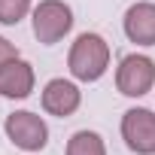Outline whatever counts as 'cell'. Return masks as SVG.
Wrapping results in <instances>:
<instances>
[{
  "instance_id": "obj_7",
  "label": "cell",
  "mask_w": 155,
  "mask_h": 155,
  "mask_svg": "<svg viewBox=\"0 0 155 155\" xmlns=\"http://www.w3.org/2000/svg\"><path fill=\"white\" fill-rule=\"evenodd\" d=\"M34 82H37V76H34V67L21 58L9 61L0 67V94L9 97V101H25L31 97L34 91Z\"/></svg>"
},
{
  "instance_id": "obj_1",
  "label": "cell",
  "mask_w": 155,
  "mask_h": 155,
  "mask_svg": "<svg viewBox=\"0 0 155 155\" xmlns=\"http://www.w3.org/2000/svg\"><path fill=\"white\" fill-rule=\"evenodd\" d=\"M67 67L73 73V79L79 82H97L101 76L107 73L110 67V43L101 37V34H79L70 46V55H67Z\"/></svg>"
},
{
  "instance_id": "obj_2",
  "label": "cell",
  "mask_w": 155,
  "mask_h": 155,
  "mask_svg": "<svg viewBox=\"0 0 155 155\" xmlns=\"http://www.w3.org/2000/svg\"><path fill=\"white\" fill-rule=\"evenodd\" d=\"M73 28V9L64 0H40V6L34 9V37L43 46L61 43Z\"/></svg>"
},
{
  "instance_id": "obj_5",
  "label": "cell",
  "mask_w": 155,
  "mask_h": 155,
  "mask_svg": "<svg viewBox=\"0 0 155 155\" xmlns=\"http://www.w3.org/2000/svg\"><path fill=\"white\" fill-rule=\"evenodd\" d=\"M122 140L137 155H155V113L134 107L122 116Z\"/></svg>"
},
{
  "instance_id": "obj_11",
  "label": "cell",
  "mask_w": 155,
  "mask_h": 155,
  "mask_svg": "<svg viewBox=\"0 0 155 155\" xmlns=\"http://www.w3.org/2000/svg\"><path fill=\"white\" fill-rule=\"evenodd\" d=\"M15 58H18V49H15L6 37H0V67L9 64V61H15Z\"/></svg>"
},
{
  "instance_id": "obj_4",
  "label": "cell",
  "mask_w": 155,
  "mask_h": 155,
  "mask_svg": "<svg viewBox=\"0 0 155 155\" xmlns=\"http://www.w3.org/2000/svg\"><path fill=\"white\" fill-rule=\"evenodd\" d=\"M3 131L12 140V146H18L25 152H40L49 143V125L43 122V116H37L31 110L9 113L6 122H3Z\"/></svg>"
},
{
  "instance_id": "obj_3",
  "label": "cell",
  "mask_w": 155,
  "mask_h": 155,
  "mask_svg": "<svg viewBox=\"0 0 155 155\" xmlns=\"http://www.w3.org/2000/svg\"><path fill=\"white\" fill-rule=\"evenodd\" d=\"M155 85V61L149 55H125L116 70V88L125 97H143Z\"/></svg>"
},
{
  "instance_id": "obj_6",
  "label": "cell",
  "mask_w": 155,
  "mask_h": 155,
  "mask_svg": "<svg viewBox=\"0 0 155 155\" xmlns=\"http://www.w3.org/2000/svg\"><path fill=\"white\" fill-rule=\"evenodd\" d=\"M82 104V91L76 88L70 79H49L46 88H43V110L49 116H58V119H67L79 110Z\"/></svg>"
},
{
  "instance_id": "obj_9",
  "label": "cell",
  "mask_w": 155,
  "mask_h": 155,
  "mask_svg": "<svg viewBox=\"0 0 155 155\" xmlns=\"http://www.w3.org/2000/svg\"><path fill=\"white\" fill-rule=\"evenodd\" d=\"M67 155H107L104 137L97 131H76L67 140Z\"/></svg>"
},
{
  "instance_id": "obj_10",
  "label": "cell",
  "mask_w": 155,
  "mask_h": 155,
  "mask_svg": "<svg viewBox=\"0 0 155 155\" xmlns=\"http://www.w3.org/2000/svg\"><path fill=\"white\" fill-rule=\"evenodd\" d=\"M34 0H0V25H18L31 12Z\"/></svg>"
},
{
  "instance_id": "obj_8",
  "label": "cell",
  "mask_w": 155,
  "mask_h": 155,
  "mask_svg": "<svg viewBox=\"0 0 155 155\" xmlns=\"http://www.w3.org/2000/svg\"><path fill=\"white\" fill-rule=\"evenodd\" d=\"M125 37L137 46H155V3H134L122 18Z\"/></svg>"
}]
</instances>
